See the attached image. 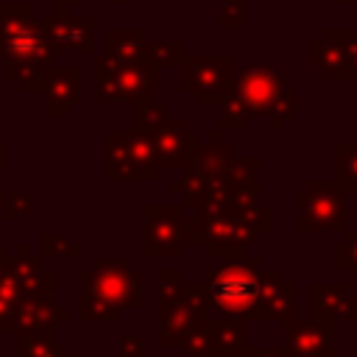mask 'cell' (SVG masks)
<instances>
[{
    "label": "cell",
    "mask_w": 357,
    "mask_h": 357,
    "mask_svg": "<svg viewBox=\"0 0 357 357\" xmlns=\"http://www.w3.org/2000/svg\"><path fill=\"white\" fill-rule=\"evenodd\" d=\"M237 357H245V354H243V351H240V354H237Z\"/></svg>",
    "instance_id": "db71d44e"
},
{
    "label": "cell",
    "mask_w": 357,
    "mask_h": 357,
    "mask_svg": "<svg viewBox=\"0 0 357 357\" xmlns=\"http://www.w3.org/2000/svg\"><path fill=\"white\" fill-rule=\"evenodd\" d=\"M335 3H357V0H335Z\"/></svg>",
    "instance_id": "f5cc1de1"
},
{
    "label": "cell",
    "mask_w": 357,
    "mask_h": 357,
    "mask_svg": "<svg viewBox=\"0 0 357 357\" xmlns=\"http://www.w3.org/2000/svg\"><path fill=\"white\" fill-rule=\"evenodd\" d=\"M92 78H95V92L92 103L106 106V103H134L139 98L156 95L159 86V73L148 61H117L114 56L92 53Z\"/></svg>",
    "instance_id": "3957f363"
},
{
    "label": "cell",
    "mask_w": 357,
    "mask_h": 357,
    "mask_svg": "<svg viewBox=\"0 0 357 357\" xmlns=\"http://www.w3.org/2000/svg\"><path fill=\"white\" fill-rule=\"evenodd\" d=\"M78 318L81 321H92V324H112L120 318V310H114L112 304L100 301L98 296H92L89 290H81V301H78Z\"/></svg>",
    "instance_id": "836d02e7"
},
{
    "label": "cell",
    "mask_w": 357,
    "mask_h": 357,
    "mask_svg": "<svg viewBox=\"0 0 357 357\" xmlns=\"http://www.w3.org/2000/svg\"><path fill=\"white\" fill-rule=\"evenodd\" d=\"M298 218H296V231L310 234V231H335L346 234L349 231V206H346V192L335 181H321L312 178L298 195H296Z\"/></svg>",
    "instance_id": "8992f818"
},
{
    "label": "cell",
    "mask_w": 357,
    "mask_h": 357,
    "mask_svg": "<svg viewBox=\"0 0 357 357\" xmlns=\"http://www.w3.org/2000/svg\"><path fill=\"white\" fill-rule=\"evenodd\" d=\"M106 178L109 181H156L159 162L151 134L134 128H109L106 131Z\"/></svg>",
    "instance_id": "277c9868"
},
{
    "label": "cell",
    "mask_w": 357,
    "mask_h": 357,
    "mask_svg": "<svg viewBox=\"0 0 357 357\" xmlns=\"http://www.w3.org/2000/svg\"><path fill=\"white\" fill-rule=\"evenodd\" d=\"M178 70L181 89L192 98L195 106H218L237 73L229 53H184Z\"/></svg>",
    "instance_id": "52a82bcc"
},
{
    "label": "cell",
    "mask_w": 357,
    "mask_h": 357,
    "mask_svg": "<svg viewBox=\"0 0 357 357\" xmlns=\"http://www.w3.org/2000/svg\"><path fill=\"white\" fill-rule=\"evenodd\" d=\"M231 229H234V237L248 248L262 234H268L273 229V209L268 204H254V206L237 209V212H231Z\"/></svg>",
    "instance_id": "d6986e66"
},
{
    "label": "cell",
    "mask_w": 357,
    "mask_h": 357,
    "mask_svg": "<svg viewBox=\"0 0 357 357\" xmlns=\"http://www.w3.org/2000/svg\"><path fill=\"white\" fill-rule=\"evenodd\" d=\"M6 257H8V254H6V248H3V243H0V268H3V262H6Z\"/></svg>",
    "instance_id": "f907efd6"
},
{
    "label": "cell",
    "mask_w": 357,
    "mask_h": 357,
    "mask_svg": "<svg viewBox=\"0 0 357 357\" xmlns=\"http://www.w3.org/2000/svg\"><path fill=\"white\" fill-rule=\"evenodd\" d=\"M176 349L184 357H209V351H212V326H209V318H195Z\"/></svg>",
    "instance_id": "f546056e"
},
{
    "label": "cell",
    "mask_w": 357,
    "mask_h": 357,
    "mask_svg": "<svg viewBox=\"0 0 357 357\" xmlns=\"http://www.w3.org/2000/svg\"><path fill=\"white\" fill-rule=\"evenodd\" d=\"M3 167H6V145L0 142V170H3Z\"/></svg>",
    "instance_id": "c3c4849f"
},
{
    "label": "cell",
    "mask_w": 357,
    "mask_h": 357,
    "mask_svg": "<svg viewBox=\"0 0 357 357\" xmlns=\"http://www.w3.org/2000/svg\"><path fill=\"white\" fill-rule=\"evenodd\" d=\"M349 284L346 282H332V284H324V282H310L307 284V312L310 318L315 321H335L343 298L349 296Z\"/></svg>",
    "instance_id": "ac0fdd59"
},
{
    "label": "cell",
    "mask_w": 357,
    "mask_h": 357,
    "mask_svg": "<svg viewBox=\"0 0 357 357\" xmlns=\"http://www.w3.org/2000/svg\"><path fill=\"white\" fill-rule=\"evenodd\" d=\"M284 326V357H335V321H315V318H290Z\"/></svg>",
    "instance_id": "7c38bea8"
},
{
    "label": "cell",
    "mask_w": 357,
    "mask_h": 357,
    "mask_svg": "<svg viewBox=\"0 0 357 357\" xmlns=\"http://www.w3.org/2000/svg\"><path fill=\"white\" fill-rule=\"evenodd\" d=\"M184 206L148 204L142 209V254L148 259H178L184 254Z\"/></svg>",
    "instance_id": "ba28073f"
},
{
    "label": "cell",
    "mask_w": 357,
    "mask_h": 357,
    "mask_svg": "<svg viewBox=\"0 0 357 357\" xmlns=\"http://www.w3.org/2000/svg\"><path fill=\"white\" fill-rule=\"evenodd\" d=\"M332 173H335L332 181L346 195H357V142L332 145Z\"/></svg>",
    "instance_id": "cb8c5ba5"
},
{
    "label": "cell",
    "mask_w": 357,
    "mask_h": 357,
    "mask_svg": "<svg viewBox=\"0 0 357 357\" xmlns=\"http://www.w3.org/2000/svg\"><path fill=\"white\" fill-rule=\"evenodd\" d=\"M332 265L337 271H357V231H346L343 243L332 248Z\"/></svg>",
    "instance_id": "f35d334b"
},
{
    "label": "cell",
    "mask_w": 357,
    "mask_h": 357,
    "mask_svg": "<svg viewBox=\"0 0 357 357\" xmlns=\"http://www.w3.org/2000/svg\"><path fill=\"white\" fill-rule=\"evenodd\" d=\"M8 265H11V271L25 282V290H28V284H31L33 279H39V276L47 271V268H45V257H42V254H33L28 243H20L17 251L8 254Z\"/></svg>",
    "instance_id": "1f68e13d"
},
{
    "label": "cell",
    "mask_w": 357,
    "mask_h": 357,
    "mask_svg": "<svg viewBox=\"0 0 357 357\" xmlns=\"http://www.w3.org/2000/svg\"><path fill=\"white\" fill-rule=\"evenodd\" d=\"M67 318H70V310L64 304H56L53 296L22 298L14 312V335L22 329H53L56 324H64Z\"/></svg>",
    "instance_id": "9a60e30c"
},
{
    "label": "cell",
    "mask_w": 357,
    "mask_h": 357,
    "mask_svg": "<svg viewBox=\"0 0 357 357\" xmlns=\"http://www.w3.org/2000/svg\"><path fill=\"white\" fill-rule=\"evenodd\" d=\"M245 3L248 0H218V22L223 31H243L248 25Z\"/></svg>",
    "instance_id": "74e56055"
},
{
    "label": "cell",
    "mask_w": 357,
    "mask_h": 357,
    "mask_svg": "<svg viewBox=\"0 0 357 357\" xmlns=\"http://www.w3.org/2000/svg\"><path fill=\"white\" fill-rule=\"evenodd\" d=\"M31 209H33V198L28 192H8L0 201V212L6 220H22L31 215Z\"/></svg>",
    "instance_id": "ab89813d"
},
{
    "label": "cell",
    "mask_w": 357,
    "mask_h": 357,
    "mask_svg": "<svg viewBox=\"0 0 357 357\" xmlns=\"http://www.w3.org/2000/svg\"><path fill=\"white\" fill-rule=\"evenodd\" d=\"M296 293L298 284L284 276L282 268L259 271V304H257V321L284 324L296 318Z\"/></svg>",
    "instance_id": "5bb4252c"
},
{
    "label": "cell",
    "mask_w": 357,
    "mask_h": 357,
    "mask_svg": "<svg viewBox=\"0 0 357 357\" xmlns=\"http://www.w3.org/2000/svg\"><path fill=\"white\" fill-rule=\"evenodd\" d=\"M14 312L17 304L0 296V335H14Z\"/></svg>",
    "instance_id": "7bdbcfd3"
},
{
    "label": "cell",
    "mask_w": 357,
    "mask_h": 357,
    "mask_svg": "<svg viewBox=\"0 0 357 357\" xmlns=\"http://www.w3.org/2000/svg\"><path fill=\"white\" fill-rule=\"evenodd\" d=\"M6 3H8V0H0V14H3V8H6Z\"/></svg>",
    "instance_id": "816d5d0a"
},
{
    "label": "cell",
    "mask_w": 357,
    "mask_h": 357,
    "mask_svg": "<svg viewBox=\"0 0 357 357\" xmlns=\"http://www.w3.org/2000/svg\"><path fill=\"white\" fill-rule=\"evenodd\" d=\"M335 321H340V324H354V321H357V293L349 290V296L343 298V304H340Z\"/></svg>",
    "instance_id": "ee69618b"
},
{
    "label": "cell",
    "mask_w": 357,
    "mask_h": 357,
    "mask_svg": "<svg viewBox=\"0 0 357 357\" xmlns=\"http://www.w3.org/2000/svg\"><path fill=\"white\" fill-rule=\"evenodd\" d=\"M298 114V95L293 89H282L279 98L271 103V112H268V120H271V128L273 131H282L287 120H293Z\"/></svg>",
    "instance_id": "8d00e7d4"
},
{
    "label": "cell",
    "mask_w": 357,
    "mask_h": 357,
    "mask_svg": "<svg viewBox=\"0 0 357 357\" xmlns=\"http://www.w3.org/2000/svg\"><path fill=\"white\" fill-rule=\"evenodd\" d=\"M226 192H229V209L231 212L254 206V204H259V178L251 176V178H243V181H229Z\"/></svg>",
    "instance_id": "e575fe53"
},
{
    "label": "cell",
    "mask_w": 357,
    "mask_h": 357,
    "mask_svg": "<svg viewBox=\"0 0 357 357\" xmlns=\"http://www.w3.org/2000/svg\"><path fill=\"white\" fill-rule=\"evenodd\" d=\"M45 67L39 61H17V64H6L3 75L8 81H14L17 92L28 95V92H39L42 89V78H45Z\"/></svg>",
    "instance_id": "4dcf8cb0"
},
{
    "label": "cell",
    "mask_w": 357,
    "mask_h": 357,
    "mask_svg": "<svg viewBox=\"0 0 357 357\" xmlns=\"http://www.w3.org/2000/svg\"><path fill=\"white\" fill-rule=\"evenodd\" d=\"M307 61H310V67H315V70L321 73V78H326V81H349L346 64H343L337 47H335L326 36H318V39H312V42L307 45Z\"/></svg>",
    "instance_id": "44dd1931"
},
{
    "label": "cell",
    "mask_w": 357,
    "mask_h": 357,
    "mask_svg": "<svg viewBox=\"0 0 357 357\" xmlns=\"http://www.w3.org/2000/svg\"><path fill=\"white\" fill-rule=\"evenodd\" d=\"M106 3H112V6H128L131 0H106Z\"/></svg>",
    "instance_id": "681fc988"
},
{
    "label": "cell",
    "mask_w": 357,
    "mask_h": 357,
    "mask_svg": "<svg viewBox=\"0 0 357 357\" xmlns=\"http://www.w3.org/2000/svg\"><path fill=\"white\" fill-rule=\"evenodd\" d=\"M259 257L245 254L240 259H218L209 268L204 287L209 301V318H245L257 321L259 304Z\"/></svg>",
    "instance_id": "6da1fadb"
},
{
    "label": "cell",
    "mask_w": 357,
    "mask_h": 357,
    "mask_svg": "<svg viewBox=\"0 0 357 357\" xmlns=\"http://www.w3.org/2000/svg\"><path fill=\"white\" fill-rule=\"evenodd\" d=\"M39 22L53 53H95V17L73 14L70 8L56 6L50 14L39 17Z\"/></svg>",
    "instance_id": "9c48e42d"
},
{
    "label": "cell",
    "mask_w": 357,
    "mask_h": 357,
    "mask_svg": "<svg viewBox=\"0 0 357 357\" xmlns=\"http://www.w3.org/2000/svg\"><path fill=\"white\" fill-rule=\"evenodd\" d=\"M218 112H220V131H245L251 123V114L243 103V98L229 86L223 92V98L218 100Z\"/></svg>",
    "instance_id": "4316f807"
},
{
    "label": "cell",
    "mask_w": 357,
    "mask_h": 357,
    "mask_svg": "<svg viewBox=\"0 0 357 357\" xmlns=\"http://www.w3.org/2000/svg\"><path fill=\"white\" fill-rule=\"evenodd\" d=\"M153 148H156V162L159 170H184L192 167L198 137L192 128L184 126L181 117H167V123L151 134Z\"/></svg>",
    "instance_id": "4fadbf2b"
},
{
    "label": "cell",
    "mask_w": 357,
    "mask_h": 357,
    "mask_svg": "<svg viewBox=\"0 0 357 357\" xmlns=\"http://www.w3.org/2000/svg\"><path fill=\"white\" fill-rule=\"evenodd\" d=\"M321 36H326L337 47L349 81H357V28H324Z\"/></svg>",
    "instance_id": "f1b7e54d"
},
{
    "label": "cell",
    "mask_w": 357,
    "mask_h": 357,
    "mask_svg": "<svg viewBox=\"0 0 357 357\" xmlns=\"http://www.w3.org/2000/svg\"><path fill=\"white\" fill-rule=\"evenodd\" d=\"M187 293V279L178 268H162L156 273V307H167L181 301Z\"/></svg>",
    "instance_id": "d6a6232c"
},
{
    "label": "cell",
    "mask_w": 357,
    "mask_h": 357,
    "mask_svg": "<svg viewBox=\"0 0 357 357\" xmlns=\"http://www.w3.org/2000/svg\"><path fill=\"white\" fill-rule=\"evenodd\" d=\"M167 109L159 103L156 95L151 98H139L131 103V128L134 131H142V134H153L159 131L165 123H167Z\"/></svg>",
    "instance_id": "484cf974"
},
{
    "label": "cell",
    "mask_w": 357,
    "mask_h": 357,
    "mask_svg": "<svg viewBox=\"0 0 357 357\" xmlns=\"http://www.w3.org/2000/svg\"><path fill=\"white\" fill-rule=\"evenodd\" d=\"M223 184H226V176H215V173H206L192 165V167H184V173L167 184V192L176 195L184 209H192L204 195H209L212 190H218Z\"/></svg>",
    "instance_id": "e0dca14e"
},
{
    "label": "cell",
    "mask_w": 357,
    "mask_h": 357,
    "mask_svg": "<svg viewBox=\"0 0 357 357\" xmlns=\"http://www.w3.org/2000/svg\"><path fill=\"white\" fill-rule=\"evenodd\" d=\"M0 201H3V192H0Z\"/></svg>",
    "instance_id": "11a10c76"
},
{
    "label": "cell",
    "mask_w": 357,
    "mask_h": 357,
    "mask_svg": "<svg viewBox=\"0 0 357 357\" xmlns=\"http://www.w3.org/2000/svg\"><path fill=\"white\" fill-rule=\"evenodd\" d=\"M45 6H50V8H56V6H61V8H75L81 0H42Z\"/></svg>",
    "instance_id": "bcb514c9"
},
{
    "label": "cell",
    "mask_w": 357,
    "mask_h": 357,
    "mask_svg": "<svg viewBox=\"0 0 357 357\" xmlns=\"http://www.w3.org/2000/svg\"><path fill=\"white\" fill-rule=\"evenodd\" d=\"M17 357H70V349L50 329H22L17 332Z\"/></svg>",
    "instance_id": "603a6c76"
},
{
    "label": "cell",
    "mask_w": 357,
    "mask_h": 357,
    "mask_svg": "<svg viewBox=\"0 0 357 357\" xmlns=\"http://www.w3.org/2000/svg\"><path fill=\"white\" fill-rule=\"evenodd\" d=\"M42 257H64V259H78V257H81V245H78L75 240H70L64 231L45 229V231H42Z\"/></svg>",
    "instance_id": "d590c367"
},
{
    "label": "cell",
    "mask_w": 357,
    "mask_h": 357,
    "mask_svg": "<svg viewBox=\"0 0 357 357\" xmlns=\"http://www.w3.org/2000/svg\"><path fill=\"white\" fill-rule=\"evenodd\" d=\"M145 50V31L142 28H109L106 31V53L117 61L137 64L142 61Z\"/></svg>",
    "instance_id": "7402d4cb"
},
{
    "label": "cell",
    "mask_w": 357,
    "mask_h": 357,
    "mask_svg": "<svg viewBox=\"0 0 357 357\" xmlns=\"http://www.w3.org/2000/svg\"><path fill=\"white\" fill-rule=\"evenodd\" d=\"M234 159V145L231 142H223V139H204L198 142L195 148V159L192 165L206 170V173H215V176H223L226 167L231 165Z\"/></svg>",
    "instance_id": "d4e9b609"
},
{
    "label": "cell",
    "mask_w": 357,
    "mask_h": 357,
    "mask_svg": "<svg viewBox=\"0 0 357 357\" xmlns=\"http://www.w3.org/2000/svg\"><path fill=\"white\" fill-rule=\"evenodd\" d=\"M184 59V45L178 39H145L142 61L159 67H178Z\"/></svg>",
    "instance_id": "83f0119b"
},
{
    "label": "cell",
    "mask_w": 357,
    "mask_h": 357,
    "mask_svg": "<svg viewBox=\"0 0 357 357\" xmlns=\"http://www.w3.org/2000/svg\"><path fill=\"white\" fill-rule=\"evenodd\" d=\"M243 354H245V357H284V346L279 343V346H268V349H259V346H248V343H245Z\"/></svg>",
    "instance_id": "f6af8a7d"
},
{
    "label": "cell",
    "mask_w": 357,
    "mask_h": 357,
    "mask_svg": "<svg viewBox=\"0 0 357 357\" xmlns=\"http://www.w3.org/2000/svg\"><path fill=\"white\" fill-rule=\"evenodd\" d=\"M0 56L6 64L17 61H53V47L45 39L39 17H33L28 3H6L0 14Z\"/></svg>",
    "instance_id": "5b68a950"
},
{
    "label": "cell",
    "mask_w": 357,
    "mask_h": 357,
    "mask_svg": "<svg viewBox=\"0 0 357 357\" xmlns=\"http://www.w3.org/2000/svg\"><path fill=\"white\" fill-rule=\"evenodd\" d=\"M231 89L243 98L251 120L268 117L271 103L284 89V70L282 67H271V64H248V67H240L234 73Z\"/></svg>",
    "instance_id": "30bf717a"
},
{
    "label": "cell",
    "mask_w": 357,
    "mask_h": 357,
    "mask_svg": "<svg viewBox=\"0 0 357 357\" xmlns=\"http://www.w3.org/2000/svg\"><path fill=\"white\" fill-rule=\"evenodd\" d=\"M42 114L47 120H64L81 103V67L78 64H47L42 78Z\"/></svg>",
    "instance_id": "8fae6325"
},
{
    "label": "cell",
    "mask_w": 357,
    "mask_h": 357,
    "mask_svg": "<svg viewBox=\"0 0 357 357\" xmlns=\"http://www.w3.org/2000/svg\"><path fill=\"white\" fill-rule=\"evenodd\" d=\"M257 170H259V156L257 153H248V156H240V159L234 156L223 176H226V184H229V181L251 178V176H257Z\"/></svg>",
    "instance_id": "60d3db41"
},
{
    "label": "cell",
    "mask_w": 357,
    "mask_h": 357,
    "mask_svg": "<svg viewBox=\"0 0 357 357\" xmlns=\"http://www.w3.org/2000/svg\"><path fill=\"white\" fill-rule=\"evenodd\" d=\"M195 318H209V315H198L192 310V304L187 301V293L181 301L176 304H167V307H156V324H159V332H156V343L162 349H176L184 337V332L190 329V324Z\"/></svg>",
    "instance_id": "2e32d148"
},
{
    "label": "cell",
    "mask_w": 357,
    "mask_h": 357,
    "mask_svg": "<svg viewBox=\"0 0 357 357\" xmlns=\"http://www.w3.org/2000/svg\"><path fill=\"white\" fill-rule=\"evenodd\" d=\"M78 282L120 312L145 307V273L134 268L131 257H95L89 268L78 271Z\"/></svg>",
    "instance_id": "7a4b0ae2"
},
{
    "label": "cell",
    "mask_w": 357,
    "mask_h": 357,
    "mask_svg": "<svg viewBox=\"0 0 357 357\" xmlns=\"http://www.w3.org/2000/svg\"><path fill=\"white\" fill-rule=\"evenodd\" d=\"M117 351L120 357H145V337L137 332H126L117 340Z\"/></svg>",
    "instance_id": "b9f144b4"
},
{
    "label": "cell",
    "mask_w": 357,
    "mask_h": 357,
    "mask_svg": "<svg viewBox=\"0 0 357 357\" xmlns=\"http://www.w3.org/2000/svg\"><path fill=\"white\" fill-rule=\"evenodd\" d=\"M220 134H223L220 128H209V131H206V139H220Z\"/></svg>",
    "instance_id": "7dc6e473"
},
{
    "label": "cell",
    "mask_w": 357,
    "mask_h": 357,
    "mask_svg": "<svg viewBox=\"0 0 357 357\" xmlns=\"http://www.w3.org/2000/svg\"><path fill=\"white\" fill-rule=\"evenodd\" d=\"M245 318H209L212 351L209 357H237L245 349Z\"/></svg>",
    "instance_id": "ffe728a7"
}]
</instances>
